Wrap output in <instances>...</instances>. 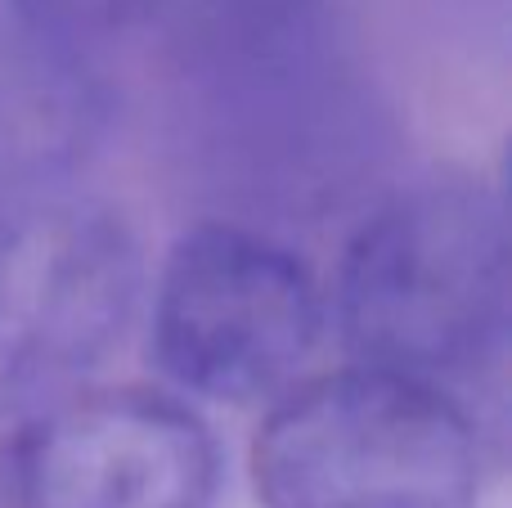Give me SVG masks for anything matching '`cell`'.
Returning a JSON list of instances; mask_svg holds the SVG:
<instances>
[{
	"label": "cell",
	"instance_id": "3957f363",
	"mask_svg": "<svg viewBox=\"0 0 512 508\" xmlns=\"http://www.w3.org/2000/svg\"><path fill=\"white\" fill-rule=\"evenodd\" d=\"M324 329L315 270L248 225H189L153 275L149 365L194 401L270 405L306 374Z\"/></svg>",
	"mask_w": 512,
	"mask_h": 508
},
{
	"label": "cell",
	"instance_id": "52a82bcc",
	"mask_svg": "<svg viewBox=\"0 0 512 508\" xmlns=\"http://www.w3.org/2000/svg\"><path fill=\"white\" fill-rule=\"evenodd\" d=\"M162 5L167 0H9V14L32 18L72 41H90V36L126 32V27L153 18Z\"/></svg>",
	"mask_w": 512,
	"mask_h": 508
},
{
	"label": "cell",
	"instance_id": "277c9868",
	"mask_svg": "<svg viewBox=\"0 0 512 508\" xmlns=\"http://www.w3.org/2000/svg\"><path fill=\"white\" fill-rule=\"evenodd\" d=\"M144 279L140 234L104 198L0 207V419L90 387L140 320Z\"/></svg>",
	"mask_w": 512,
	"mask_h": 508
},
{
	"label": "cell",
	"instance_id": "6da1fadb",
	"mask_svg": "<svg viewBox=\"0 0 512 508\" xmlns=\"http://www.w3.org/2000/svg\"><path fill=\"white\" fill-rule=\"evenodd\" d=\"M328 324L351 365L468 392L508 356V216L490 180L432 171L382 198L333 275Z\"/></svg>",
	"mask_w": 512,
	"mask_h": 508
},
{
	"label": "cell",
	"instance_id": "7a4b0ae2",
	"mask_svg": "<svg viewBox=\"0 0 512 508\" xmlns=\"http://www.w3.org/2000/svg\"><path fill=\"white\" fill-rule=\"evenodd\" d=\"M248 473L261 508H481L490 441L450 387L342 365L274 396Z\"/></svg>",
	"mask_w": 512,
	"mask_h": 508
},
{
	"label": "cell",
	"instance_id": "5b68a950",
	"mask_svg": "<svg viewBox=\"0 0 512 508\" xmlns=\"http://www.w3.org/2000/svg\"><path fill=\"white\" fill-rule=\"evenodd\" d=\"M225 455L162 387H81L0 437V508H216Z\"/></svg>",
	"mask_w": 512,
	"mask_h": 508
},
{
	"label": "cell",
	"instance_id": "8992f818",
	"mask_svg": "<svg viewBox=\"0 0 512 508\" xmlns=\"http://www.w3.org/2000/svg\"><path fill=\"white\" fill-rule=\"evenodd\" d=\"M108 126V86L81 41L0 18V207L68 189Z\"/></svg>",
	"mask_w": 512,
	"mask_h": 508
}]
</instances>
